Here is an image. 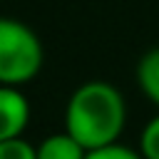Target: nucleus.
<instances>
[{"instance_id":"1","label":"nucleus","mask_w":159,"mask_h":159,"mask_svg":"<svg viewBox=\"0 0 159 159\" xmlns=\"http://www.w3.org/2000/svg\"><path fill=\"white\" fill-rule=\"evenodd\" d=\"M127 122V102L122 92L104 80L82 82L67 99L65 132L87 152L119 142Z\"/></svg>"},{"instance_id":"2","label":"nucleus","mask_w":159,"mask_h":159,"mask_svg":"<svg viewBox=\"0 0 159 159\" xmlns=\"http://www.w3.org/2000/svg\"><path fill=\"white\" fill-rule=\"evenodd\" d=\"M45 50L37 32L15 17H0V84L22 87L42 70Z\"/></svg>"},{"instance_id":"3","label":"nucleus","mask_w":159,"mask_h":159,"mask_svg":"<svg viewBox=\"0 0 159 159\" xmlns=\"http://www.w3.org/2000/svg\"><path fill=\"white\" fill-rule=\"evenodd\" d=\"M30 102L22 87L0 84V142L22 137L30 124Z\"/></svg>"},{"instance_id":"4","label":"nucleus","mask_w":159,"mask_h":159,"mask_svg":"<svg viewBox=\"0 0 159 159\" xmlns=\"http://www.w3.org/2000/svg\"><path fill=\"white\" fill-rule=\"evenodd\" d=\"M87 149L65 129L45 137L37 144V159H84Z\"/></svg>"},{"instance_id":"5","label":"nucleus","mask_w":159,"mask_h":159,"mask_svg":"<svg viewBox=\"0 0 159 159\" xmlns=\"http://www.w3.org/2000/svg\"><path fill=\"white\" fill-rule=\"evenodd\" d=\"M137 84L152 104L159 107V47L147 50L137 62Z\"/></svg>"},{"instance_id":"6","label":"nucleus","mask_w":159,"mask_h":159,"mask_svg":"<svg viewBox=\"0 0 159 159\" xmlns=\"http://www.w3.org/2000/svg\"><path fill=\"white\" fill-rule=\"evenodd\" d=\"M139 152L144 159H159V114L144 124L139 134Z\"/></svg>"},{"instance_id":"7","label":"nucleus","mask_w":159,"mask_h":159,"mask_svg":"<svg viewBox=\"0 0 159 159\" xmlns=\"http://www.w3.org/2000/svg\"><path fill=\"white\" fill-rule=\"evenodd\" d=\"M0 159H37V144H30L25 137L0 142Z\"/></svg>"},{"instance_id":"8","label":"nucleus","mask_w":159,"mask_h":159,"mask_svg":"<svg viewBox=\"0 0 159 159\" xmlns=\"http://www.w3.org/2000/svg\"><path fill=\"white\" fill-rule=\"evenodd\" d=\"M84 159H144V157L139 149H129V147L114 142V144H107L99 149H89Z\"/></svg>"}]
</instances>
